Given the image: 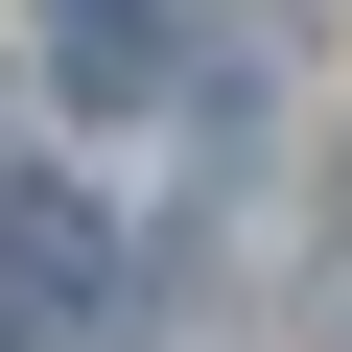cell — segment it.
I'll list each match as a JSON object with an SVG mask.
<instances>
[{
    "label": "cell",
    "instance_id": "1",
    "mask_svg": "<svg viewBox=\"0 0 352 352\" xmlns=\"http://www.w3.org/2000/svg\"><path fill=\"white\" fill-rule=\"evenodd\" d=\"M0 329L24 352H94L118 329V212L94 188H0Z\"/></svg>",
    "mask_w": 352,
    "mask_h": 352
},
{
    "label": "cell",
    "instance_id": "2",
    "mask_svg": "<svg viewBox=\"0 0 352 352\" xmlns=\"http://www.w3.org/2000/svg\"><path fill=\"white\" fill-rule=\"evenodd\" d=\"M141 24H164V0H47V71L71 94H141Z\"/></svg>",
    "mask_w": 352,
    "mask_h": 352
}]
</instances>
